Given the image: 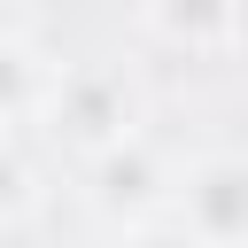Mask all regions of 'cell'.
Listing matches in <instances>:
<instances>
[{
    "mask_svg": "<svg viewBox=\"0 0 248 248\" xmlns=\"http://www.w3.org/2000/svg\"><path fill=\"white\" fill-rule=\"evenodd\" d=\"M46 124H54L70 147L101 155V147L132 140V93H124V78H116V70H70V78H54Z\"/></svg>",
    "mask_w": 248,
    "mask_h": 248,
    "instance_id": "6da1fadb",
    "label": "cell"
},
{
    "mask_svg": "<svg viewBox=\"0 0 248 248\" xmlns=\"http://www.w3.org/2000/svg\"><path fill=\"white\" fill-rule=\"evenodd\" d=\"M178 225L202 240V248H232L248 240V163L232 155H209L178 178Z\"/></svg>",
    "mask_w": 248,
    "mask_h": 248,
    "instance_id": "7a4b0ae2",
    "label": "cell"
},
{
    "mask_svg": "<svg viewBox=\"0 0 248 248\" xmlns=\"http://www.w3.org/2000/svg\"><path fill=\"white\" fill-rule=\"evenodd\" d=\"M163 194H170V178H163V163H155L140 140H116V147L93 155V202H101L108 217L140 225V217L163 209Z\"/></svg>",
    "mask_w": 248,
    "mask_h": 248,
    "instance_id": "3957f363",
    "label": "cell"
},
{
    "mask_svg": "<svg viewBox=\"0 0 248 248\" xmlns=\"http://www.w3.org/2000/svg\"><path fill=\"white\" fill-rule=\"evenodd\" d=\"M147 23L163 39H178V46H202V54L248 31L240 23V0H147Z\"/></svg>",
    "mask_w": 248,
    "mask_h": 248,
    "instance_id": "277c9868",
    "label": "cell"
},
{
    "mask_svg": "<svg viewBox=\"0 0 248 248\" xmlns=\"http://www.w3.org/2000/svg\"><path fill=\"white\" fill-rule=\"evenodd\" d=\"M46 101H54L46 62H39L23 39H0V124H8V116H23V108H46Z\"/></svg>",
    "mask_w": 248,
    "mask_h": 248,
    "instance_id": "5b68a950",
    "label": "cell"
},
{
    "mask_svg": "<svg viewBox=\"0 0 248 248\" xmlns=\"http://www.w3.org/2000/svg\"><path fill=\"white\" fill-rule=\"evenodd\" d=\"M31 202H39V186H31V170L0 147V225H16V217H31Z\"/></svg>",
    "mask_w": 248,
    "mask_h": 248,
    "instance_id": "8992f818",
    "label": "cell"
},
{
    "mask_svg": "<svg viewBox=\"0 0 248 248\" xmlns=\"http://www.w3.org/2000/svg\"><path fill=\"white\" fill-rule=\"evenodd\" d=\"M240 23H248V0H240Z\"/></svg>",
    "mask_w": 248,
    "mask_h": 248,
    "instance_id": "52a82bcc",
    "label": "cell"
}]
</instances>
